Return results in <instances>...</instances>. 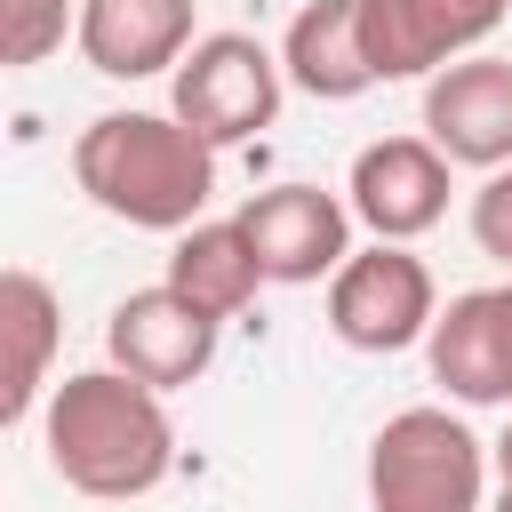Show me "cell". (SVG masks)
Listing matches in <instances>:
<instances>
[{"label": "cell", "instance_id": "obj_1", "mask_svg": "<svg viewBox=\"0 0 512 512\" xmlns=\"http://www.w3.org/2000/svg\"><path fill=\"white\" fill-rule=\"evenodd\" d=\"M40 440H48V472L96 504H128L152 496L176 472V424L168 400L128 376V368H80L64 384H48L40 400Z\"/></svg>", "mask_w": 512, "mask_h": 512}, {"label": "cell", "instance_id": "obj_2", "mask_svg": "<svg viewBox=\"0 0 512 512\" xmlns=\"http://www.w3.org/2000/svg\"><path fill=\"white\" fill-rule=\"evenodd\" d=\"M72 184L136 232H184L216 200V144L176 112H96L72 136Z\"/></svg>", "mask_w": 512, "mask_h": 512}, {"label": "cell", "instance_id": "obj_3", "mask_svg": "<svg viewBox=\"0 0 512 512\" xmlns=\"http://www.w3.org/2000/svg\"><path fill=\"white\" fill-rule=\"evenodd\" d=\"M488 448L448 408H400L368 440V512H480Z\"/></svg>", "mask_w": 512, "mask_h": 512}, {"label": "cell", "instance_id": "obj_4", "mask_svg": "<svg viewBox=\"0 0 512 512\" xmlns=\"http://www.w3.org/2000/svg\"><path fill=\"white\" fill-rule=\"evenodd\" d=\"M432 320H440V288L424 256H408V240L352 248L328 280V328L352 352H408L432 336Z\"/></svg>", "mask_w": 512, "mask_h": 512}, {"label": "cell", "instance_id": "obj_5", "mask_svg": "<svg viewBox=\"0 0 512 512\" xmlns=\"http://www.w3.org/2000/svg\"><path fill=\"white\" fill-rule=\"evenodd\" d=\"M168 80H176V120H192L216 152L248 144L256 128H272L280 120V88H288L280 56L256 32H200L192 56Z\"/></svg>", "mask_w": 512, "mask_h": 512}, {"label": "cell", "instance_id": "obj_6", "mask_svg": "<svg viewBox=\"0 0 512 512\" xmlns=\"http://www.w3.org/2000/svg\"><path fill=\"white\" fill-rule=\"evenodd\" d=\"M512 0H360V40L376 80H432L440 64L472 56Z\"/></svg>", "mask_w": 512, "mask_h": 512}, {"label": "cell", "instance_id": "obj_7", "mask_svg": "<svg viewBox=\"0 0 512 512\" xmlns=\"http://www.w3.org/2000/svg\"><path fill=\"white\" fill-rule=\"evenodd\" d=\"M448 152L432 144V136H376V144H360L352 152V176H344V200H352V216L376 232V240H416V232H432L440 216H448Z\"/></svg>", "mask_w": 512, "mask_h": 512}, {"label": "cell", "instance_id": "obj_8", "mask_svg": "<svg viewBox=\"0 0 512 512\" xmlns=\"http://www.w3.org/2000/svg\"><path fill=\"white\" fill-rule=\"evenodd\" d=\"M216 328H224V320H208L200 304H184V296L160 280V288H128V296L112 304L104 352H112V368L144 376L152 392H176V384H200V376H208Z\"/></svg>", "mask_w": 512, "mask_h": 512}, {"label": "cell", "instance_id": "obj_9", "mask_svg": "<svg viewBox=\"0 0 512 512\" xmlns=\"http://www.w3.org/2000/svg\"><path fill=\"white\" fill-rule=\"evenodd\" d=\"M240 224L264 256V280H280V288L336 280V264L352 256V200H336L320 184H272L240 208Z\"/></svg>", "mask_w": 512, "mask_h": 512}, {"label": "cell", "instance_id": "obj_10", "mask_svg": "<svg viewBox=\"0 0 512 512\" xmlns=\"http://www.w3.org/2000/svg\"><path fill=\"white\" fill-rule=\"evenodd\" d=\"M432 384L464 408H512V288H464L424 336Z\"/></svg>", "mask_w": 512, "mask_h": 512}, {"label": "cell", "instance_id": "obj_11", "mask_svg": "<svg viewBox=\"0 0 512 512\" xmlns=\"http://www.w3.org/2000/svg\"><path fill=\"white\" fill-rule=\"evenodd\" d=\"M424 136L456 168H512V56H456L424 80Z\"/></svg>", "mask_w": 512, "mask_h": 512}, {"label": "cell", "instance_id": "obj_12", "mask_svg": "<svg viewBox=\"0 0 512 512\" xmlns=\"http://www.w3.org/2000/svg\"><path fill=\"white\" fill-rule=\"evenodd\" d=\"M80 56L104 80H152L192 56V0H80Z\"/></svg>", "mask_w": 512, "mask_h": 512}, {"label": "cell", "instance_id": "obj_13", "mask_svg": "<svg viewBox=\"0 0 512 512\" xmlns=\"http://www.w3.org/2000/svg\"><path fill=\"white\" fill-rule=\"evenodd\" d=\"M280 72L288 88L320 96V104H352L376 88L368 40H360V0H304L280 32Z\"/></svg>", "mask_w": 512, "mask_h": 512}, {"label": "cell", "instance_id": "obj_14", "mask_svg": "<svg viewBox=\"0 0 512 512\" xmlns=\"http://www.w3.org/2000/svg\"><path fill=\"white\" fill-rule=\"evenodd\" d=\"M168 288H176L184 304H200L208 320L248 312L256 288H264V256H256V240H248V224H240V216H224V224H184L176 248H168Z\"/></svg>", "mask_w": 512, "mask_h": 512}, {"label": "cell", "instance_id": "obj_15", "mask_svg": "<svg viewBox=\"0 0 512 512\" xmlns=\"http://www.w3.org/2000/svg\"><path fill=\"white\" fill-rule=\"evenodd\" d=\"M0 328H8V392H0V408H8V424H24L48 400V360H56V336H64V304L32 264L0 272Z\"/></svg>", "mask_w": 512, "mask_h": 512}, {"label": "cell", "instance_id": "obj_16", "mask_svg": "<svg viewBox=\"0 0 512 512\" xmlns=\"http://www.w3.org/2000/svg\"><path fill=\"white\" fill-rule=\"evenodd\" d=\"M64 32H80V0H0V56L16 72L48 64L64 48Z\"/></svg>", "mask_w": 512, "mask_h": 512}, {"label": "cell", "instance_id": "obj_17", "mask_svg": "<svg viewBox=\"0 0 512 512\" xmlns=\"http://www.w3.org/2000/svg\"><path fill=\"white\" fill-rule=\"evenodd\" d=\"M472 240L512 272V168H488V184L472 192Z\"/></svg>", "mask_w": 512, "mask_h": 512}, {"label": "cell", "instance_id": "obj_18", "mask_svg": "<svg viewBox=\"0 0 512 512\" xmlns=\"http://www.w3.org/2000/svg\"><path fill=\"white\" fill-rule=\"evenodd\" d=\"M488 464H496V480H504V496H512V424H504V440L488 448Z\"/></svg>", "mask_w": 512, "mask_h": 512}, {"label": "cell", "instance_id": "obj_19", "mask_svg": "<svg viewBox=\"0 0 512 512\" xmlns=\"http://www.w3.org/2000/svg\"><path fill=\"white\" fill-rule=\"evenodd\" d=\"M496 512H512V496H504V504H496Z\"/></svg>", "mask_w": 512, "mask_h": 512}, {"label": "cell", "instance_id": "obj_20", "mask_svg": "<svg viewBox=\"0 0 512 512\" xmlns=\"http://www.w3.org/2000/svg\"><path fill=\"white\" fill-rule=\"evenodd\" d=\"M504 288H512V280H504Z\"/></svg>", "mask_w": 512, "mask_h": 512}]
</instances>
